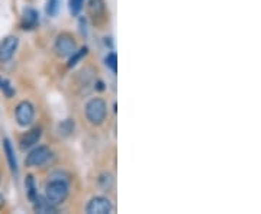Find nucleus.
I'll return each instance as SVG.
<instances>
[{
  "instance_id": "f257e3e1",
  "label": "nucleus",
  "mask_w": 261,
  "mask_h": 214,
  "mask_svg": "<svg viewBox=\"0 0 261 214\" xmlns=\"http://www.w3.org/2000/svg\"><path fill=\"white\" fill-rule=\"evenodd\" d=\"M84 113H86V119L92 125L100 126L103 121L106 120V116H108V104L100 97H94L86 103Z\"/></svg>"
},
{
  "instance_id": "f03ea898",
  "label": "nucleus",
  "mask_w": 261,
  "mask_h": 214,
  "mask_svg": "<svg viewBox=\"0 0 261 214\" xmlns=\"http://www.w3.org/2000/svg\"><path fill=\"white\" fill-rule=\"evenodd\" d=\"M68 194H70L68 184L63 179H51L45 187V197L51 204L58 205L64 203Z\"/></svg>"
},
{
  "instance_id": "7ed1b4c3",
  "label": "nucleus",
  "mask_w": 261,
  "mask_h": 214,
  "mask_svg": "<svg viewBox=\"0 0 261 214\" xmlns=\"http://www.w3.org/2000/svg\"><path fill=\"white\" fill-rule=\"evenodd\" d=\"M15 117H16V121H18L19 126L22 128H27V126H31L32 121L35 119V107L34 104L28 100H23L20 102L16 106L15 109Z\"/></svg>"
},
{
  "instance_id": "20e7f679",
  "label": "nucleus",
  "mask_w": 261,
  "mask_h": 214,
  "mask_svg": "<svg viewBox=\"0 0 261 214\" xmlns=\"http://www.w3.org/2000/svg\"><path fill=\"white\" fill-rule=\"evenodd\" d=\"M75 39L71 34L68 32H63L60 34L56 39V44H54V49H56L57 55L65 58V56H70L75 51Z\"/></svg>"
},
{
  "instance_id": "39448f33",
  "label": "nucleus",
  "mask_w": 261,
  "mask_h": 214,
  "mask_svg": "<svg viewBox=\"0 0 261 214\" xmlns=\"http://www.w3.org/2000/svg\"><path fill=\"white\" fill-rule=\"evenodd\" d=\"M51 157V149L45 146V145H39L35 146L28 154V157L25 159V164L29 168H38L45 165L48 162V159Z\"/></svg>"
},
{
  "instance_id": "423d86ee",
  "label": "nucleus",
  "mask_w": 261,
  "mask_h": 214,
  "mask_svg": "<svg viewBox=\"0 0 261 214\" xmlns=\"http://www.w3.org/2000/svg\"><path fill=\"white\" fill-rule=\"evenodd\" d=\"M113 205L109 198L106 197H93L87 205H86V213L87 214H109L112 213Z\"/></svg>"
},
{
  "instance_id": "0eeeda50",
  "label": "nucleus",
  "mask_w": 261,
  "mask_h": 214,
  "mask_svg": "<svg viewBox=\"0 0 261 214\" xmlns=\"http://www.w3.org/2000/svg\"><path fill=\"white\" fill-rule=\"evenodd\" d=\"M19 39L18 37H6L0 42V63H8L12 59V56L15 55L16 49H18Z\"/></svg>"
},
{
  "instance_id": "6e6552de",
  "label": "nucleus",
  "mask_w": 261,
  "mask_h": 214,
  "mask_svg": "<svg viewBox=\"0 0 261 214\" xmlns=\"http://www.w3.org/2000/svg\"><path fill=\"white\" fill-rule=\"evenodd\" d=\"M41 136H42V129L41 128H32L31 131H28L27 133H23L20 136V140H19V146L22 150H27V149L34 148L35 145H38V142L41 140Z\"/></svg>"
},
{
  "instance_id": "1a4fd4ad",
  "label": "nucleus",
  "mask_w": 261,
  "mask_h": 214,
  "mask_svg": "<svg viewBox=\"0 0 261 214\" xmlns=\"http://www.w3.org/2000/svg\"><path fill=\"white\" fill-rule=\"evenodd\" d=\"M89 13L93 18L94 23H100L106 15V2L105 0H89Z\"/></svg>"
},
{
  "instance_id": "9d476101",
  "label": "nucleus",
  "mask_w": 261,
  "mask_h": 214,
  "mask_svg": "<svg viewBox=\"0 0 261 214\" xmlns=\"http://www.w3.org/2000/svg\"><path fill=\"white\" fill-rule=\"evenodd\" d=\"M38 22H39V15H38L37 10L32 9V8H27V9L23 10L22 19H20L22 29H25V30L34 29L38 25Z\"/></svg>"
},
{
  "instance_id": "9b49d317",
  "label": "nucleus",
  "mask_w": 261,
  "mask_h": 214,
  "mask_svg": "<svg viewBox=\"0 0 261 214\" xmlns=\"http://www.w3.org/2000/svg\"><path fill=\"white\" fill-rule=\"evenodd\" d=\"M2 145H3V152L6 155L10 171L16 175L19 172V168L18 161H16V157H15V150H13V146H12V142H10L9 138H5V139L2 140Z\"/></svg>"
},
{
  "instance_id": "f8f14e48",
  "label": "nucleus",
  "mask_w": 261,
  "mask_h": 214,
  "mask_svg": "<svg viewBox=\"0 0 261 214\" xmlns=\"http://www.w3.org/2000/svg\"><path fill=\"white\" fill-rule=\"evenodd\" d=\"M34 203V211L39 214H49V213H57V205L51 204L47 200L45 196H39L38 194L37 198L32 201Z\"/></svg>"
},
{
  "instance_id": "ddd939ff",
  "label": "nucleus",
  "mask_w": 261,
  "mask_h": 214,
  "mask_svg": "<svg viewBox=\"0 0 261 214\" xmlns=\"http://www.w3.org/2000/svg\"><path fill=\"white\" fill-rule=\"evenodd\" d=\"M25 190H27V197L29 198V201L32 203L38 196V191H37V186H35V178L34 175H27L25 177Z\"/></svg>"
},
{
  "instance_id": "4468645a",
  "label": "nucleus",
  "mask_w": 261,
  "mask_h": 214,
  "mask_svg": "<svg viewBox=\"0 0 261 214\" xmlns=\"http://www.w3.org/2000/svg\"><path fill=\"white\" fill-rule=\"evenodd\" d=\"M89 54V48L87 47H83V48H80L79 51H74L71 55L68 56V64H67V67L68 68H73V67H75L82 59H83L84 56L87 55Z\"/></svg>"
},
{
  "instance_id": "2eb2a0df",
  "label": "nucleus",
  "mask_w": 261,
  "mask_h": 214,
  "mask_svg": "<svg viewBox=\"0 0 261 214\" xmlns=\"http://www.w3.org/2000/svg\"><path fill=\"white\" fill-rule=\"evenodd\" d=\"M74 128L75 125L73 119H65V120L58 123V133H60L61 136L67 138V136H70V135L74 132Z\"/></svg>"
},
{
  "instance_id": "dca6fc26",
  "label": "nucleus",
  "mask_w": 261,
  "mask_h": 214,
  "mask_svg": "<svg viewBox=\"0 0 261 214\" xmlns=\"http://www.w3.org/2000/svg\"><path fill=\"white\" fill-rule=\"evenodd\" d=\"M0 91H3V94L8 97V99H12L15 96V88L13 85L10 84V81L8 78H3L0 77Z\"/></svg>"
},
{
  "instance_id": "f3484780",
  "label": "nucleus",
  "mask_w": 261,
  "mask_h": 214,
  "mask_svg": "<svg viewBox=\"0 0 261 214\" xmlns=\"http://www.w3.org/2000/svg\"><path fill=\"white\" fill-rule=\"evenodd\" d=\"M105 64H106V67L112 71L113 74L118 73V56H116L115 52L108 54V56L105 58Z\"/></svg>"
},
{
  "instance_id": "a211bd4d",
  "label": "nucleus",
  "mask_w": 261,
  "mask_h": 214,
  "mask_svg": "<svg viewBox=\"0 0 261 214\" xmlns=\"http://www.w3.org/2000/svg\"><path fill=\"white\" fill-rule=\"evenodd\" d=\"M99 186L102 187V190H105V191H109V190L113 187L112 175H111V174H108V172L102 174V175L99 177Z\"/></svg>"
},
{
  "instance_id": "6ab92c4d",
  "label": "nucleus",
  "mask_w": 261,
  "mask_h": 214,
  "mask_svg": "<svg viewBox=\"0 0 261 214\" xmlns=\"http://www.w3.org/2000/svg\"><path fill=\"white\" fill-rule=\"evenodd\" d=\"M84 0H68V9L73 16H77L83 9Z\"/></svg>"
},
{
  "instance_id": "aec40b11",
  "label": "nucleus",
  "mask_w": 261,
  "mask_h": 214,
  "mask_svg": "<svg viewBox=\"0 0 261 214\" xmlns=\"http://www.w3.org/2000/svg\"><path fill=\"white\" fill-rule=\"evenodd\" d=\"M58 10V0H49L47 5V13L49 16H54Z\"/></svg>"
},
{
  "instance_id": "412c9836",
  "label": "nucleus",
  "mask_w": 261,
  "mask_h": 214,
  "mask_svg": "<svg viewBox=\"0 0 261 214\" xmlns=\"http://www.w3.org/2000/svg\"><path fill=\"white\" fill-rule=\"evenodd\" d=\"M96 90H99V91H102V90H105V85H103V83L99 80V81H96V87H94Z\"/></svg>"
},
{
  "instance_id": "4be33fe9",
  "label": "nucleus",
  "mask_w": 261,
  "mask_h": 214,
  "mask_svg": "<svg viewBox=\"0 0 261 214\" xmlns=\"http://www.w3.org/2000/svg\"><path fill=\"white\" fill-rule=\"evenodd\" d=\"M3 205H5V198H3V196L0 194V210L3 208Z\"/></svg>"
},
{
  "instance_id": "5701e85b",
  "label": "nucleus",
  "mask_w": 261,
  "mask_h": 214,
  "mask_svg": "<svg viewBox=\"0 0 261 214\" xmlns=\"http://www.w3.org/2000/svg\"><path fill=\"white\" fill-rule=\"evenodd\" d=\"M0 179H2V175H0Z\"/></svg>"
}]
</instances>
